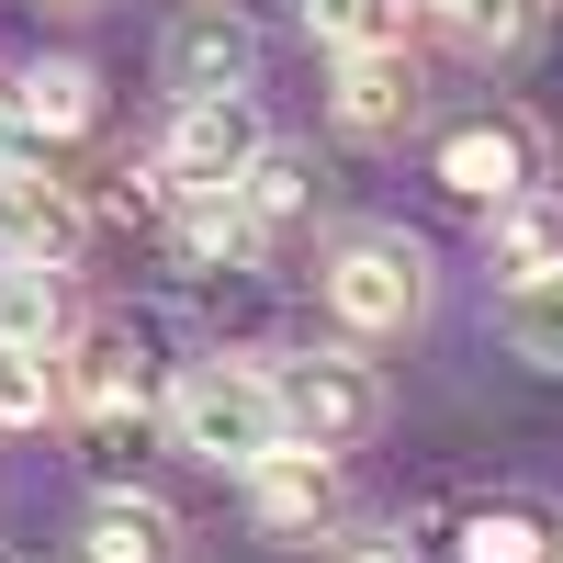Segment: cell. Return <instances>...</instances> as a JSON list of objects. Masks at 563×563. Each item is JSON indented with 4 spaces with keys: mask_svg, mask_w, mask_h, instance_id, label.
<instances>
[{
    "mask_svg": "<svg viewBox=\"0 0 563 563\" xmlns=\"http://www.w3.org/2000/svg\"><path fill=\"white\" fill-rule=\"evenodd\" d=\"M327 316H339L350 339H406V327L429 316V249H417L406 225L339 238V260H327Z\"/></svg>",
    "mask_w": 563,
    "mask_h": 563,
    "instance_id": "1",
    "label": "cell"
},
{
    "mask_svg": "<svg viewBox=\"0 0 563 563\" xmlns=\"http://www.w3.org/2000/svg\"><path fill=\"white\" fill-rule=\"evenodd\" d=\"M169 440L192 451V462L249 474V462L282 440V417H271V372H249V361H192V372L169 384Z\"/></svg>",
    "mask_w": 563,
    "mask_h": 563,
    "instance_id": "2",
    "label": "cell"
},
{
    "mask_svg": "<svg viewBox=\"0 0 563 563\" xmlns=\"http://www.w3.org/2000/svg\"><path fill=\"white\" fill-rule=\"evenodd\" d=\"M271 417H282V440H305V451H350V440L384 429V384H372V361H350V350H305V361L271 372Z\"/></svg>",
    "mask_w": 563,
    "mask_h": 563,
    "instance_id": "3",
    "label": "cell"
},
{
    "mask_svg": "<svg viewBox=\"0 0 563 563\" xmlns=\"http://www.w3.org/2000/svg\"><path fill=\"white\" fill-rule=\"evenodd\" d=\"M260 147H271V124H260V90H203V102H180V113H169L158 180H169V192H225V180H238Z\"/></svg>",
    "mask_w": 563,
    "mask_h": 563,
    "instance_id": "4",
    "label": "cell"
},
{
    "mask_svg": "<svg viewBox=\"0 0 563 563\" xmlns=\"http://www.w3.org/2000/svg\"><path fill=\"white\" fill-rule=\"evenodd\" d=\"M429 180H440L451 203H507V192H530V180H541V135H530L519 113H462V124H440Z\"/></svg>",
    "mask_w": 563,
    "mask_h": 563,
    "instance_id": "5",
    "label": "cell"
},
{
    "mask_svg": "<svg viewBox=\"0 0 563 563\" xmlns=\"http://www.w3.org/2000/svg\"><path fill=\"white\" fill-rule=\"evenodd\" d=\"M79 238H90L79 192H68V180H45V169L12 147V158H0V260H12V271H68Z\"/></svg>",
    "mask_w": 563,
    "mask_h": 563,
    "instance_id": "6",
    "label": "cell"
},
{
    "mask_svg": "<svg viewBox=\"0 0 563 563\" xmlns=\"http://www.w3.org/2000/svg\"><path fill=\"white\" fill-rule=\"evenodd\" d=\"M169 90L203 102V90H260V34L225 12V0H192L169 23Z\"/></svg>",
    "mask_w": 563,
    "mask_h": 563,
    "instance_id": "7",
    "label": "cell"
},
{
    "mask_svg": "<svg viewBox=\"0 0 563 563\" xmlns=\"http://www.w3.org/2000/svg\"><path fill=\"white\" fill-rule=\"evenodd\" d=\"M249 507H260V530H316L327 507H339V451L271 440V451L249 462Z\"/></svg>",
    "mask_w": 563,
    "mask_h": 563,
    "instance_id": "8",
    "label": "cell"
},
{
    "mask_svg": "<svg viewBox=\"0 0 563 563\" xmlns=\"http://www.w3.org/2000/svg\"><path fill=\"white\" fill-rule=\"evenodd\" d=\"M417 124V57L406 45H372V57H339V135L384 147V135Z\"/></svg>",
    "mask_w": 563,
    "mask_h": 563,
    "instance_id": "9",
    "label": "cell"
},
{
    "mask_svg": "<svg viewBox=\"0 0 563 563\" xmlns=\"http://www.w3.org/2000/svg\"><path fill=\"white\" fill-rule=\"evenodd\" d=\"M12 124L45 135V147H57V135H90V124H102V79H90L79 57H34L12 79Z\"/></svg>",
    "mask_w": 563,
    "mask_h": 563,
    "instance_id": "10",
    "label": "cell"
},
{
    "mask_svg": "<svg viewBox=\"0 0 563 563\" xmlns=\"http://www.w3.org/2000/svg\"><path fill=\"white\" fill-rule=\"evenodd\" d=\"M485 260H496V282H530V271H552L563 260V192H507V203H485Z\"/></svg>",
    "mask_w": 563,
    "mask_h": 563,
    "instance_id": "11",
    "label": "cell"
},
{
    "mask_svg": "<svg viewBox=\"0 0 563 563\" xmlns=\"http://www.w3.org/2000/svg\"><path fill=\"white\" fill-rule=\"evenodd\" d=\"M552 519L530 496H485V507H462V563H552Z\"/></svg>",
    "mask_w": 563,
    "mask_h": 563,
    "instance_id": "12",
    "label": "cell"
},
{
    "mask_svg": "<svg viewBox=\"0 0 563 563\" xmlns=\"http://www.w3.org/2000/svg\"><path fill=\"white\" fill-rule=\"evenodd\" d=\"M169 552H180V530H169V507H147V496H102L90 530H79V563H169Z\"/></svg>",
    "mask_w": 563,
    "mask_h": 563,
    "instance_id": "13",
    "label": "cell"
},
{
    "mask_svg": "<svg viewBox=\"0 0 563 563\" xmlns=\"http://www.w3.org/2000/svg\"><path fill=\"white\" fill-rule=\"evenodd\" d=\"M225 203H238L249 214V238H271V225H294L305 203H316V169L294 158V147H260L238 180H225Z\"/></svg>",
    "mask_w": 563,
    "mask_h": 563,
    "instance_id": "14",
    "label": "cell"
},
{
    "mask_svg": "<svg viewBox=\"0 0 563 563\" xmlns=\"http://www.w3.org/2000/svg\"><path fill=\"white\" fill-rule=\"evenodd\" d=\"M406 12H429L451 45H474V57H507V45L541 34V0H406Z\"/></svg>",
    "mask_w": 563,
    "mask_h": 563,
    "instance_id": "15",
    "label": "cell"
},
{
    "mask_svg": "<svg viewBox=\"0 0 563 563\" xmlns=\"http://www.w3.org/2000/svg\"><path fill=\"white\" fill-rule=\"evenodd\" d=\"M0 350H45V361L68 350V294H57V271H12V282H0Z\"/></svg>",
    "mask_w": 563,
    "mask_h": 563,
    "instance_id": "16",
    "label": "cell"
},
{
    "mask_svg": "<svg viewBox=\"0 0 563 563\" xmlns=\"http://www.w3.org/2000/svg\"><path fill=\"white\" fill-rule=\"evenodd\" d=\"M305 34L327 57H372V45H406V0H294Z\"/></svg>",
    "mask_w": 563,
    "mask_h": 563,
    "instance_id": "17",
    "label": "cell"
},
{
    "mask_svg": "<svg viewBox=\"0 0 563 563\" xmlns=\"http://www.w3.org/2000/svg\"><path fill=\"white\" fill-rule=\"evenodd\" d=\"M507 339H519V361L563 372V260L530 271V282H507Z\"/></svg>",
    "mask_w": 563,
    "mask_h": 563,
    "instance_id": "18",
    "label": "cell"
},
{
    "mask_svg": "<svg viewBox=\"0 0 563 563\" xmlns=\"http://www.w3.org/2000/svg\"><path fill=\"white\" fill-rule=\"evenodd\" d=\"M169 203H180V249H192V260H249L260 249L249 214L225 203V192H169Z\"/></svg>",
    "mask_w": 563,
    "mask_h": 563,
    "instance_id": "19",
    "label": "cell"
},
{
    "mask_svg": "<svg viewBox=\"0 0 563 563\" xmlns=\"http://www.w3.org/2000/svg\"><path fill=\"white\" fill-rule=\"evenodd\" d=\"M45 417H57V361L0 350V429H45Z\"/></svg>",
    "mask_w": 563,
    "mask_h": 563,
    "instance_id": "20",
    "label": "cell"
},
{
    "mask_svg": "<svg viewBox=\"0 0 563 563\" xmlns=\"http://www.w3.org/2000/svg\"><path fill=\"white\" fill-rule=\"evenodd\" d=\"M350 563H417V552H406V541H361Z\"/></svg>",
    "mask_w": 563,
    "mask_h": 563,
    "instance_id": "21",
    "label": "cell"
}]
</instances>
